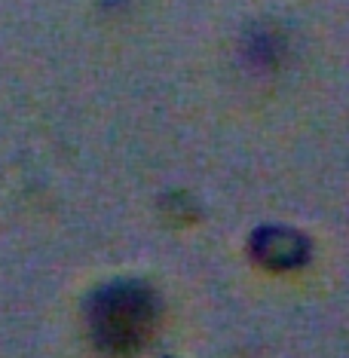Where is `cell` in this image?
<instances>
[{"label":"cell","mask_w":349,"mask_h":358,"mask_svg":"<svg viewBox=\"0 0 349 358\" xmlns=\"http://www.w3.org/2000/svg\"><path fill=\"white\" fill-rule=\"evenodd\" d=\"M157 324V294L138 282L111 285L92 300V334L108 352H132Z\"/></svg>","instance_id":"obj_1"},{"label":"cell","mask_w":349,"mask_h":358,"mask_svg":"<svg viewBox=\"0 0 349 358\" xmlns=\"http://www.w3.org/2000/svg\"><path fill=\"white\" fill-rule=\"evenodd\" d=\"M255 255L261 264L276 266V270H288V266H300L310 255L306 239L294 230H282V227H266L255 236L251 242Z\"/></svg>","instance_id":"obj_2"}]
</instances>
